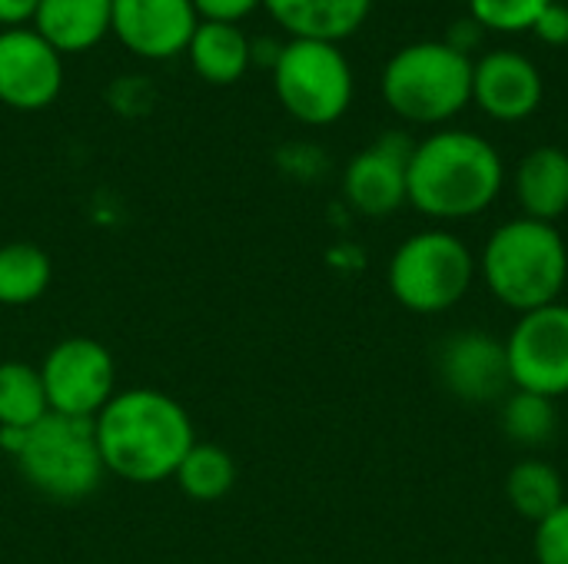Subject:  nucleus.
Masks as SVG:
<instances>
[{"label":"nucleus","instance_id":"obj_1","mask_svg":"<svg viewBox=\"0 0 568 564\" xmlns=\"http://www.w3.org/2000/svg\"><path fill=\"white\" fill-rule=\"evenodd\" d=\"M103 469L133 485L173 479L193 449V422L186 409L156 389H126L93 419Z\"/></svg>","mask_w":568,"mask_h":564},{"label":"nucleus","instance_id":"obj_2","mask_svg":"<svg viewBox=\"0 0 568 564\" xmlns=\"http://www.w3.org/2000/svg\"><path fill=\"white\" fill-rule=\"evenodd\" d=\"M499 150L473 130H439L413 146L406 203L429 219L456 223L486 213L503 193Z\"/></svg>","mask_w":568,"mask_h":564},{"label":"nucleus","instance_id":"obj_3","mask_svg":"<svg viewBox=\"0 0 568 564\" xmlns=\"http://www.w3.org/2000/svg\"><path fill=\"white\" fill-rule=\"evenodd\" d=\"M479 276L489 293L523 312L559 302L568 283V246L552 223L529 216L503 223L483 246Z\"/></svg>","mask_w":568,"mask_h":564},{"label":"nucleus","instance_id":"obj_4","mask_svg":"<svg viewBox=\"0 0 568 564\" xmlns=\"http://www.w3.org/2000/svg\"><path fill=\"white\" fill-rule=\"evenodd\" d=\"M379 90L399 120L436 126L473 103V60L443 40H419L386 60Z\"/></svg>","mask_w":568,"mask_h":564},{"label":"nucleus","instance_id":"obj_5","mask_svg":"<svg viewBox=\"0 0 568 564\" xmlns=\"http://www.w3.org/2000/svg\"><path fill=\"white\" fill-rule=\"evenodd\" d=\"M13 462L23 482L53 502L90 499L106 475L93 419H73L60 412H47L23 432Z\"/></svg>","mask_w":568,"mask_h":564},{"label":"nucleus","instance_id":"obj_6","mask_svg":"<svg viewBox=\"0 0 568 564\" xmlns=\"http://www.w3.org/2000/svg\"><path fill=\"white\" fill-rule=\"evenodd\" d=\"M479 276L473 249L449 229H423L399 243L389 259V293L416 316H436L459 306Z\"/></svg>","mask_w":568,"mask_h":564},{"label":"nucleus","instance_id":"obj_7","mask_svg":"<svg viewBox=\"0 0 568 564\" xmlns=\"http://www.w3.org/2000/svg\"><path fill=\"white\" fill-rule=\"evenodd\" d=\"M273 90L293 120L329 126L353 103V66L339 43L286 40L273 63Z\"/></svg>","mask_w":568,"mask_h":564},{"label":"nucleus","instance_id":"obj_8","mask_svg":"<svg viewBox=\"0 0 568 564\" xmlns=\"http://www.w3.org/2000/svg\"><path fill=\"white\" fill-rule=\"evenodd\" d=\"M513 389L546 399L568 396V306L552 302L523 312L506 339Z\"/></svg>","mask_w":568,"mask_h":564},{"label":"nucleus","instance_id":"obj_9","mask_svg":"<svg viewBox=\"0 0 568 564\" xmlns=\"http://www.w3.org/2000/svg\"><path fill=\"white\" fill-rule=\"evenodd\" d=\"M40 379L47 389L50 412L73 419H97L100 409L113 399V356L103 342L90 336H70L57 342L43 366Z\"/></svg>","mask_w":568,"mask_h":564},{"label":"nucleus","instance_id":"obj_10","mask_svg":"<svg viewBox=\"0 0 568 564\" xmlns=\"http://www.w3.org/2000/svg\"><path fill=\"white\" fill-rule=\"evenodd\" d=\"M63 90V57L33 30H0V103L20 113L47 110Z\"/></svg>","mask_w":568,"mask_h":564},{"label":"nucleus","instance_id":"obj_11","mask_svg":"<svg viewBox=\"0 0 568 564\" xmlns=\"http://www.w3.org/2000/svg\"><path fill=\"white\" fill-rule=\"evenodd\" d=\"M196 23L193 0H110V33L143 60L186 53Z\"/></svg>","mask_w":568,"mask_h":564},{"label":"nucleus","instance_id":"obj_12","mask_svg":"<svg viewBox=\"0 0 568 564\" xmlns=\"http://www.w3.org/2000/svg\"><path fill=\"white\" fill-rule=\"evenodd\" d=\"M413 146L403 133H386L356 153L343 173V193L363 216H389L406 203V170Z\"/></svg>","mask_w":568,"mask_h":564},{"label":"nucleus","instance_id":"obj_13","mask_svg":"<svg viewBox=\"0 0 568 564\" xmlns=\"http://www.w3.org/2000/svg\"><path fill=\"white\" fill-rule=\"evenodd\" d=\"M439 379L456 399L469 406H486L493 399H503L506 389L513 386L506 342L476 329L449 336L439 349Z\"/></svg>","mask_w":568,"mask_h":564},{"label":"nucleus","instance_id":"obj_14","mask_svg":"<svg viewBox=\"0 0 568 564\" xmlns=\"http://www.w3.org/2000/svg\"><path fill=\"white\" fill-rule=\"evenodd\" d=\"M542 96V73L519 50H493L473 63V103L499 123H519L532 116Z\"/></svg>","mask_w":568,"mask_h":564},{"label":"nucleus","instance_id":"obj_15","mask_svg":"<svg viewBox=\"0 0 568 564\" xmlns=\"http://www.w3.org/2000/svg\"><path fill=\"white\" fill-rule=\"evenodd\" d=\"M263 7L290 40L339 43L366 23L373 0H263Z\"/></svg>","mask_w":568,"mask_h":564},{"label":"nucleus","instance_id":"obj_16","mask_svg":"<svg viewBox=\"0 0 568 564\" xmlns=\"http://www.w3.org/2000/svg\"><path fill=\"white\" fill-rule=\"evenodd\" d=\"M516 199L529 219L552 223L568 213V153L562 146H536L516 170Z\"/></svg>","mask_w":568,"mask_h":564},{"label":"nucleus","instance_id":"obj_17","mask_svg":"<svg viewBox=\"0 0 568 564\" xmlns=\"http://www.w3.org/2000/svg\"><path fill=\"white\" fill-rule=\"evenodd\" d=\"M33 30L60 57L87 53L110 33V0H40Z\"/></svg>","mask_w":568,"mask_h":564},{"label":"nucleus","instance_id":"obj_18","mask_svg":"<svg viewBox=\"0 0 568 564\" xmlns=\"http://www.w3.org/2000/svg\"><path fill=\"white\" fill-rule=\"evenodd\" d=\"M186 57H190L196 76L213 83V86L236 83L253 63L250 37L243 33V27L240 23H216V20L196 23L193 40L186 47Z\"/></svg>","mask_w":568,"mask_h":564},{"label":"nucleus","instance_id":"obj_19","mask_svg":"<svg viewBox=\"0 0 568 564\" xmlns=\"http://www.w3.org/2000/svg\"><path fill=\"white\" fill-rule=\"evenodd\" d=\"M506 499H509L513 512L529 519L532 525H539L562 502H568L559 469L542 462V459H523V462H516L509 469V475H506Z\"/></svg>","mask_w":568,"mask_h":564},{"label":"nucleus","instance_id":"obj_20","mask_svg":"<svg viewBox=\"0 0 568 564\" xmlns=\"http://www.w3.org/2000/svg\"><path fill=\"white\" fill-rule=\"evenodd\" d=\"M53 279V263L37 243H0V306L37 302Z\"/></svg>","mask_w":568,"mask_h":564},{"label":"nucleus","instance_id":"obj_21","mask_svg":"<svg viewBox=\"0 0 568 564\" xmlns=\"http://www.w3.org/2000/svg\"><path fill=\"white\" fill-rule=\"evenodd\" d=\"M173 479L180 492L190 495L193 502H220L236 485V462L223 445L193 442Z\"/></svg>","mask_w":568,"mask_h":564},{"label":"nucleus","instance_id":"obj_22","mask_svg":"<svg viewBox=\"0 0 568 564\" xmlns=\"http://www.w3.org/2000/svg\"><path fill=\"white\" fill-rule=\"evenodd\" d=\"M50 412L40 369L0 362V429H30Z\"/></svg>","mask_w":568,"mask_h":564},{"label":"nucleus","instance_id":"obj_23","mask_svg":"<svg viewBox=\"0 0 568 564\" xmlns=\"http://www.w3.org/2000/svg\"><path fill=\"white\" fill-rule=\"evenodd\" d=\"M503 432L513 445L523 449H539L546 442H552L556 429H559V412L556 402L536 392H513L503 399Z\"/></svg>","mask_w":568,"mask_h":564},{"label":"nucleus","instance_id":"obj_24","mask_svg":"<svg viewBox=\"0 0 568 564\" xmlns=\"http://www.w3.org/2000/svg\"><path fill=\"white\" fill-rule=\"evenodd\" d=\"M552 0H469V17L483 30L496 33H532L536 20Z\"/></svg>","mask_w":568,"mask_h":564},{"label":"nucleus","instance_id":"obj_25","mask_svg":"<svg viewBox=\"0 0 568 564\" xmlns=\"http://www.w3.org/2000/svg\"><path fill=\"white\" fill-rule=\"evenodd\" d=\"M532 555L536 564H568V502L536 525Z\"/></svg>","mask_w":568,"mask_h":564},{"label":"nucleus","instance_id":"obj_26","mask_svg":"<svg viewBox=\"0 0 568 564\" xmlns=\"http://www.w3.org/2000/svg\"><path fill=\"white\" fill-rule=\"evenodd\" d=\"M263 0H193V10L200 20H216V23H240L250 17Z\"/></svg>","mask_w":568,"mask_h":564},{"label":"nucleus","instance_id":"obj_27","mask_svg":"<svg viewBox=\"0 0 568 564\" xmlns=\"http://www.w3.org/2000/svg\"><path fill=\"white\" fill-rule=\"evenodd\" d=\"M532 33H536L542 43H549V47H566L568 43V7L566 3L552 0V3L542 10V17L536 20Z\"/></svg>","mask_w":568,"mask_h":564},{"label":"nucleus","instance_id":"obj_28","mask_svg":"<svg viewBox=\"0 0 568 564\" xmlns=\"http://www.w3.org/2000/svg\"><path fill=\"white\" fill-rule=\"evenodd\" d=\"M483 37H486V30H483L473 17H459V20L449 27V37H446L443 43H449L453 50H459V53L469 57V50H476V47L483 43Z\"/></svg>","mask_w":568,"mask_h":564},{"label":"nucleus","instance_id":"obj_29","mask_svg":"<svg viewBox=\"0 0 568 564\" xmlns=\"http://www.w3.org/2000/svg\"><path fill=\"white\" fill-rule=\"evenodd\" d=\"M40 0H0V30H17L33 23Z\"/></svg>","mask_w":568,"mask_h":564}]
</instances>
